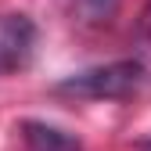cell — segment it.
<instances>
[{
	"label": "cell",
	"instance_id": "cell-3",
	"mask_svg": "<svg viewBox=\"0 0 151 151\" xmlns=\"http://www.w3.org/2000/svg\"><path fill=\"white\" fill-rule=\"evenodd\" d=\"M22 144L25 151H83V144L76 140L68 129L50 126V122H22Z\"/></svg>",
	"mask_w": 151,
	"mask_h": 151
},
{
	"label": "cell",
	"instance_id": "cell-2",
	"mask_svg": "<svg viewBox=\"0 0 151 151\" xmlns=\"http://www.w3.org/2000/svg\"><path fill=\"white\" fill-rule=\"evenodd\" d=\"M36 40H40V29L29 14H0V76L22 72L36 54Z\"/></svg>",
	"mask_w": 151,
	"mask_h": 151
},
{
	"label": "cell",
	"instance_id": "cell-5",
	"mask_svg": "<svg viewBox=\"0 0 151 151\" xmlns=\"http://www.w3.org/2000/svg\"><path fill=\"white\" fill-rule=\"evenodd\" d=\"M140 43H144V50L151 54V0H147V7H144V22H140Z\"/></svg>",
	"mask_w": 151,
	"mask_h": 151
},
{
	"label": "cell",
	"instance_id": "cell-4",
	"mask_svg": "<svg viewBox=\"0 0 151 151\" xmlns=\"http://www.w3.org/2000/svg\"><path fill=\"white\" fill-rule=\"evenodd\" d=\"M122 0H72V11L83 18V22H108L111 14L119 11Z\"/></svg>",
	"mask_w": 151,
	"mask_h": 151
},
{
	"label": "cell",
	"instance_id": "cell-1",
	"mask_svg": "<svg viewBox=\"0 0 151 151\" xmlns=\"http://www.w3.org/2000/svg\"><path fill=\"white\" fill-rule=\"evenodd\" d=\"M140 79H144L140 61H111V65H93L61 79L58 93H72L83 101H122L140 86Z\"/></svg>",
	"mask_w": 151,
	"mask_h": 151
},
{
	"label": "cell",
	"instance_id": "cell-6",
	"mask_svg": "<svg viewBox=\"0 0 151 151\" xmlns=\"http://www.w3.org/2000/svg\"><path fill=\"white\" fill-rule=\"evenodd\" d=\"M144 147H147V151H151V140H147V144H144Z\"/></svg>",
	"mask_w": 151,
	"mask_h": 151
}]
</instances>
